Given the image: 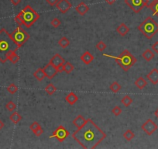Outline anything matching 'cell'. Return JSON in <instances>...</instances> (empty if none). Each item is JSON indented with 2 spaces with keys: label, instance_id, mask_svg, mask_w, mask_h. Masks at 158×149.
Instances as JSON below:
<instances>
[{
  "label": "cell",
  "instance_id": "1",
  "mask_svg": "<svg viewBox=\"0 0 158 149\" xmlns=\"http://www.w3.org/2000/svg\"><path fill=\"white\" fill-rule=\"evenodd\" d=\"M106 137V134L92 119H88L83 126L72 134V138L85 149L95 148Z\"/></svg>",
  "mask_w": 158,
  "mask_h": 149
},
{
  "label": "cell",
  "instance_id": "2",
  "mask_svg": "<svg viewBox=\"0 0 158 149\" xmlns=\"http://www.w3.org/2000/svg\"><path fill=\"white\" fill-rule=\"evenodd\" d=\"M19 48L9 32L5 28L0 30V61L6 63L10 54L16 52Z\"/></svg>",
  "mask_w": 158,
  "mask_h": 149
},
{
  "label": "cell",
  "instance_id": "3",
  "mask_svg": "<svg viewBox=\"0 0 158 149\" xmlns=\"http://www.w3.org/2000/svg\"><path fill=\"white\" fill-rule=\"evenodd\" d=\"M103 56L109 57L111 58L114 59L125 72L129 71V69H130L137 61L135 57L127 50H125L124 51H122L118 57L112 56L108 54H103Z\"/></svg>",
  "mask_w": 158,
  "mask_h": 149
},
{
  "label": "cell",
  "instance_id": "4",
  "mask_svg": "<svg viewBox=\"0 0 158 149\" xmlns=\"http://www.w3.org/2000/svg\"><path fill=\"white\" fill-rule=\"evenodd\" d=\"M138 30L150 40L158 33V23L152 17L148 16L138 26Z\"/></svg>",
  "mask_w": 158,
  "mask_h": 149
},
{
  "label": "cell",
  "instance_id": "5",
  "mask_svg": "<svg viewBox=\"0 0 158 149\" xmlns=\"http://www.w3.org/2000/svg\"><path fill=\"white\" fill-rule=\"evenodd\" d=\"M18 14L23 19L24 26L27 28L32 27L40 19V15L29 5L22 9Z\"/></svg>",
  "mask_w": 158,
  "mask_h": 149
},
{
  "label": "cell",
  "instance_id": "6",
  "mask_svg": "<svg viewBox=\"0 0 158 149\" xmlns=\"http://www.w3.org/2000/svg\"><path fill=\"white\" fill-rule=\"evenodd\" d=\"M12 39L16 44L19 48H20L29 39V35L25 30L21 27H17L10 34Z\"/></svg>",
  "mask_w": 158,
  "mask_h": 149
},
{
  "label": "cell",
  "instance_id": "7",
  "mask_svg": "<svg viewBox=\"0 0 158 149\" xmlns=\"http://www.w3.org/2000/svg\"><path fill=\"white\" fill-rule=\"evenodd\" d=\"M69 135H70L69 131H68L64 126L60 125V126L57 127L54 130V131L52 134V135L50 136V138H55L56 139H57V141H58L59 142H63L66 138H68V136Z\"/></svg>",
  "mask_w": 158,
  "mask_h": 149
},
{
  "label": "cell",
  "instance_id": "8",
  "mask_svg": "<svg viewBox=\"0 0 158 149\" xmlns=\"http://www.w3.org/2000/svg\"><path fill=\"white\" fill-rule=\"evenodd\" d=\"M126 4L133 10L135 13H139L145 7L144 0H124Z\"/></svg>",
  "mask_w": 158,
  "mask_h": 149
},
{
  "label": "cell",
  "instance_id": "9",
  "mask_svg": "<svg viewBox=\"0 0 158 149\" xmlns=\"http://www.w3.org/2000/svg\"><path fill=\"white\" fill-rule=\"evenodd\" d=\"M65 62V60L63 57L61 56V54H55L54 56L51 58V59L49 61V63H50L54 67L57 68V70L58 72H64L63 70V65Z\"/></svg>",
  "mask_w": 158,
  "mask_h": 149
},
{
  "label": "cell",
  "instance_id": "10",
  "mask_svg": "<svg viewBox=\"0 0 158 149\" xmlns=\"http://www.w3.org/2000/svg\"><path fill=\"white\" fill-rule=\"evenodd\" d=\"M141 128H142V130L144 131L145 133L147 134V135L150 136L157 130L158 126L157 124L154 122V121H153L151 119H148V120L141 126Z\"/></svg>",
  "mask_w": 158,
  "mask_h": 149
},
{
  "label": "cell",
  "instance_id": "11",
  "mask_svg": "<svg viewBox=\"0 0 158 149\" xmlns=\"http://www.w3.org/2000/svg\"><path fill=\"white\" fill-rule=\"evenodd\" d=\"M56 7L61 13L64 14L70 10L71 8L72 7V4L68 0H58L56 4Z\"/></svg>",
  "mask_w": 158,
  "mask_h": 149
},
{
  "label": "cell",
  "instance_id": "12",
  "mask_svg": "<svg viewBox=\"0 0 158 149\" xmlns=\"http://www.w3.org/2000/svg\"><path fill=\"white\" fill-rule=\"evenodd\" d=\"M43 69V72H44V73H45L46 74V77H47L48 79H52L56 75L57 73L58 72L57 70V68H55V67H54L50 63L47 64Z\"/></svg>",
  "mask_w": 158,
  "mask_h": 149
},
{
  "label": "cell",
  "instance_id": "13",
  "mask_svg": "<svg viewBox=\"0 0 158 149\" xmlns=\"http://www.w3.org/2000/svg\"><path fill=\"white\" fill-rule=\"evenodd\" d=\"M147 79L151 82L153 85H157L158 84V69L154 68L147 74Z\"/></svg>",
  "mask_w": 158,
  "mask_h": 149
},
{
  "label": "cell",
  "instance_id": "14",
  "mask_svg": "<svg viewBox=\"0 0 158 149\" xmlns=\"http://www.w3.org/2000/svg\"><path fill=\"white\" fill-rule=\"evenodd\" d=\"M75 10L80 16H85L89 10V6L84 2H81L75 7Z\"/></svg>",
  "mask_w": 158,
  "mask_h": 149
},
{
  "label": "cell",
  "instance_id": "15",
  "mask_svg": "<svg viewBox=\"0 0 158 149\" xmlns=\"http://www.w3.org/2000/svg\"><path fill=\"white\" fill-rule=\"evenodd\" d=\"M80 58L83 61V63H85V65H89L94 60V56L88 51H87L81 55Z\"/></svg>",
  "mask_w": 158,
  "mask_h": 149
},
{
  "label": "cell",
  "instance_id": "16",
  "mask_svg": "<svg viewBox=\"0 0 158 149\" xmlns=\"http://www.w3.org/2000/svg\"><path fill=\"white\" fill-rule=\"evenodd\" d=\"M116 32H118V34L122 37H124L129 32V28L127 27V24L122 23L116 28Z\"/></svg>",
  "mask_w": 158,
  "mask_h": 149
},
{
  "label": "cell",
  "instance_id": "17",
  "mask_svg": "<svg viewBox=\"0 0 158 149\" xmlns=\"http://www.w3.org/2000/svg\"><path fill=\"white\" fill-rule=\"evenodd\" d=\"M86 120H85V118L83 116L78 115L77 117L75 118V120H73V124L78 129L85 124Z\"/></svg>",
  "mask_w": 158,
  "mask_h": 149
},
{
  "label": "cell",
  "instance_id": "18",
  "mask_svg": "<svg viewBox=\"0 0 158 149\" xmlns=\"http://www.w3.org/2000/svg\"><path fill=\"white\" fill-rule=\"evenodd\" d=\"M65 100L69 105H74L78 100V96L75 93H70L65 97Z\"/></svg>",
  "mask_w": 158,
  "mask_h": 149
},
{
  "label": "cell",
  "instance_id": "19",
  "mask_svg": "<svg viewBox=\"0 0 158 149\" xmlns=\"http://www.w3.org/2000/svg\"><path fill=\"white\" fill-rule=\"evenodd\" d=\"M134 84H135V86H136L139 89L142 90V89H143L147 86V82L146 81V79H145L144 78H143V77H139V78L136 80Z\"/></svg>",
  "mask_w": 158,
  "mask_h": 149
},
{
  "label": "cell",
  "instance_id": "20",
  "mask_svg": "<svg viewBox=\"0 0 158 149\" xmlns=\"http://www.w3.org/2000/svg\"><path fill=\"white\" fill-rule=\"evenodd\" d=\"M34 78H36L38 81L41 82L42 80H43V79H45L46 74H45V73H44V72H43V68H39L36 72H34Z\"/></svg>",
  "mask_w": 158,
  "mask_h": 149
},
{
  "label": "cell",
  "instance_id": "21",
  "mask_svg": "<svg viewBox=\"0 0 158 149\" xmlns=\"http://www.w3.org/2000/svg\"><path fill=\"white\" fill-rule=\"evenodd\" d=\"M142 57L147 61H150L155 57V54L150 49H147L142 54Z\"/></svg>",
  "mask_w": 158,
  "mask_h": 149
},
{
  "label": "cell",
  "instance_id": "22",
  "mask_svg": "<svg viewBox=\"0 0 158 149\" xmlns=\"http://www.w3.org/2000/svg\"><path fill=\"white\" fill-rule=\"evenodd\" d=\"M75 69V67L72 64L70 63L69 61H65L64 64L63 65V70L64 72L67 74H70L73 72V70Z\"/></svg>",
  "mask_w": 158,
  "mask_h": 149
},
{
  "label": "cell",
  "instance_id": "23",
  "mask_svg": "<svg viewBox=\"0 0 158 149\" xmlns=\"http://www.w3.org/2000/svg\"><path fill=\"white\" fill-rule=\"evenodd\" d=\"M9 119L14 124H17L21 120H22V116L18 112H14L11 116L9 117Z\"/></svg>",
  "mask_w": 158,
  "mask_h": 149
},
{
  "label": "cell",
  "instance_id": "24",
  "mask_svg": "<svg viewBox=\"0 0 158 149\" xmlns=\"http://www.w3.org/2000/svg\"><path fill=\"white\" fill-rule=\"evenodd\" d=\"M59 46L62 48H67L68 46L70 45V41L68 40L66 37H62L58 41Z\"/></svg>",
  "mask_w": 158,
  "mask_h": 149
},
{
  "label": "cell",
  "instance_id": "25",
  "mask_svg": "<svg viewBox=\"0 0 158 149\" xmlns=\"http://www.w3.org/2000/svg\"><path fill=\"white\" fill-rule=\"evenodd\" d=\"M121 89H122V86H120V83L117 82H114L111 84L110 86H109V89L114 93H119V92L121 90Z\"/></svg>",
  "mask_w": 158,
  "mask_h": 149
},
{
  "label": "cell",
  "instance_id": "26",
  "mask_svg": "<svg viewBox=\"0 0 158 149\" xmlns=\"http://www.w3.org/2000/svg\"><path fill=\"white\" fill-rule=\"evenodd\" d=\"M133 101V99H132L129 96L127 95V96H125L124 97L121 99V103H122V105H124L126 107H128V106H129L130 105H131Z\"/></svg>",
  "mask_w": 158,
  "mask_h": 149
},
{
  "label": "cell",
  "instance_id": "27",
  "mask_svg": "<svg viewBox=\"0 0 158 149\" xmlns=\"http://www.w3.org/2000/svg\"><path fill=\"white\" fill-rule=\"evenodd\" d=\"M20 57L16 54V52H13L8 58V60L11 61L13 64H16L20 61Z\"/></svg>",
  "mask_w": 158,
  "mask_h": 149
},
{
  "label": "cell",
  "instance_id": "28",
  "mask_svg": "<svg viewBox=\"0 0 158 149\" xmlns=\"http://www.w3.org/2000/svg\"><path fill=\"white\" fill-rule=\"evenodd\" d=\"M57 91V88L54 86V85H53L52 83L48 84V86H46L45 88V92L48 93V95H53L55 92Z\"/></svg>",
  "mask_w": 158,
  "mask_h": 149
},
{
  "label": "cell",
  "instance_id": "29",
  "mask_svg": "<svg viewBox=\"0 0 158 149\" xmlns=\"http://www.w3.org/2000/svg\"><path fill=\"white\" fill-rule=\"evenodd\" d=\"M123 138L126 139L127 141H131L132 139L135 138V134L133 133V131L131 130H128L123 134Z\"/></svg>",
  "mask_w": 158,
  "mask_h": 149
},
{
  "label": "cell",
  "instance_id": "30",
  "mask_svg": "<svg viewBox=\"0 0 158 149\" xmlns=\"http://www.w3.org/2000/svg\"><path fill=\"white\" fill-rule=\"evenodd\" d=\"M7 91H8L10 94H15V93L18 91V87L14 83H12L7 87Z\"/></svg>",
  "mask_w": 158,
  "mask_h": 149
},
{
  "label": "cell",
  "instance_id": "31",
  "mask_svg": "<svg viewBox=\"0 0 158 149\" xmlns=\"http://www.w3.org/2000/svg\"><path fill=\"white\" fill-rule=\"evenodd\" d=\"M95 48H97L99 51H103L104 50H106V48H107V45H106V44L103 41H99L97 44H96V45H95Z\"/></svg>",
  "mask_w": 158,
  "mask_h": 149
},
{
  "label": "cell",
  "instance_id": "32",
  "mask_svg": "<svg viewBox=\"0 0 158 149\" xmlns=\"http://www.w3.org/2000/svg\"><path fill=\"white\" fill-rule=\"evenodd\" d=\"M6 108L9 111V112H13L16 109V105L14 103L13 101H9L8 102L6 105Z\"/></svg>",
  "mask_w": 158,
  "mask_h": 149
},
{
  "label": "cell",
  "instance_id": "33",
  "mask_svg": "<svg viewBox=\"0 0 158 149\" xmlns=\"http://www.w3.org/2000/svg\"><path fill=\"white\" fill-rule=\"evenodd\" d=\"M61 20H60L58 18H57V17L54 18L52 20L50 21V24H51V26L54 27V28H57V27H59V26L61 25Z\"/></svg>",
  "mask_w": 158,
  "mask_h": 149
},
{
  "label": "cell",
  "instance_id": "34",
  "mask_svg": "<svg viewBox=\"0 0 158 149\" xmlns=\"http://www.w3.org/2000/svg\"><path fill=\"white\" fill-rule=\"evenodd\" d=\"M122 109L120 108V106H115L114 108L112 110V113L114 114V115L115 116V117H118V116H120L121 113H122Z\"/></svg>",
  "mask_w": 158,
  "mask_h": 149
},
{
  "label": "cell",
  "instance_id": "35",
  "mask_svg": "<svg viewBox=\"0 0 158 149\" xmlns=\"http://www.w3.org/2000/svg\"><path fill=\"white\" fill-rule=\"evenodd\" d=\"M150 9L153 11V14H154V16H157L158 17V0H157L156 2L150 8Z\"/></svg>",
  "mask_w": 158,
  "mask_h": 149
},
{
  "label": "cell",
  "instance_id": "36",
  "mask_svg": "<svg viewBox=\"0 0 158 149\" xmlns=\"http://www.w3.org/2000/svg\"><path fill=\"white\" fill-rule=\"evenodd\" d=\"M15 21H16V23L19 25V27H22V26H24V23H23V19L21 18V16L20 15H17V16H15V18H14Z\"/></svg>",
  "mask_w": 158,
  "mask_h": 149
},
{
  "label": "cell",
  "instance_id": "37",
  "mask_svg": "<svg viewBox=\"0 0 158 149\" xmlns=\"http://www.w3.org/2000/svg\"><path fill=\"white\" fill-rule=\"evenodd\" d=\"M144 1H145V7H147V8L150 9V8L153 6V5L156 2L157 0H144Z\"/></svg>",
  "mask_w": 158,
  "mask_h": 149
},
{
  "label": "cell",
  "instance_id": "38",
  "mask_svg": "<svg viewBox=\"0 0 158 149\" xmlns=\"http://www.w3.org/2000/svg\"><path fill=\"white\" fill-rule=\"evenodd\" d=\"M40 127H41L40 124H39L38 122H36V121H35V122L33 123V124H32L31 125L29 126V129H30V130H31L33 132H34L35 130H36L37 128H39Z\"/></svg>",
  "mask_w": 158,
  "mask_h": 149
},
{
  "label": "cell",
  "instance_id": "39",
  "mask_svg": "<svg viewBox=\"0 0 158 149\" xmlns=\"http://www.w3.org/2000/svg\"><path fill=\"white\" fill-rule=\"evenodd\" d=\"M43 133V129L41 127V126L39 128H37L36 130H35V131H34V134L36 136V137H40L41 135H42V134Z\"/></svg>",
  "mask_w": 158,
  "mask_h": 149
},
{
  "label": "cell",
  "instance_id": "40",
  "mask_svg": "<svg viewBox=\"0 0 158 149\" xmlns=\"http://www.w3.org/2000/svg\"><path fill=\"white\" fill-rule=\"evenodd\" d=\"M152 50H153L156 54H158V41H156V42L152 45Z\"/></svg>",
  "mask_w": 158,
  "mask_h": 149
},
{
  "label": "cell",
  "instance_id": "41",
  "mask_svg": "<svg viewBox=\"0 0 158 149\" xmlns=\"http://www.w3.org/2000/svg\"><path fill=\"white\" fill-rule=\"evenodd\" d=\"M47 3L51 6H56V4L58 2V0H46Z\"/></svg>",
  "mask_w": 158,
  "mask_h": 149
},
{
  "label": "cell",
  "instance_id": "42",
  "mask_svg": "<svg viewBox=\"0 0 158 149\" xmlns=\"http://www.w3.org/2000/svg\"><path fill=\"white\" fill-rule=\"evenodd\" d=\"M11 2L13 6H18V5L20 3L21 0H11Z\"/></svg>",
  "mask_w": 158,
  "mask_h": 149
},
{
  "label": "cell",
  "instance_id": "43",
  "mask_svg": "<svg viewBox=\"0 0 158 149\" xmlns=\"http://www.w3.org/2000/svg\"><path fill=\"white\" fill-rule=\"evenodd\" d=\"M107 3H108V5H110V6H112V5H113L114 3L115 2V1L116 0H105Z\"/></svg>",
  "mask_w": 158,
  "mask_h": 149
},
{
  "label": "cell",
  "instance_id": "44",
  "mask_svg": "<svg viewBox=\"0 0 158 149\" xmlns=\"http://www.w3.org/2000/svg\"><path fill=\"white\" fill-rule=\"evenodd\" d=\"M4 126H5L4 123L2 122V120H0V131H1V130H2V129L3 128V127H4Z\"/></svg>",
  "mask_w": 158,
  "mask_h": 149
},
{
  "label": "cell",
  "instance_id": "45",
  "mask_svg": "<svg viewBox=\"0 0 158 149\" xmlns=\"http://www.w3.org/2000/svg\"><path fill=\"white\" fill-rule=\"evenodd\" d=\"M154 115L156 116L157 118H158V109L156 111H155V112H154Z\"/></svg>",
  "mask_w": 158,
  "mask_h": 149
}]
</instances>
